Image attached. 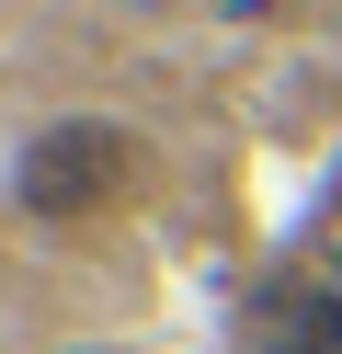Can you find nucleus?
Instances as JSON below:
<instances>
[{
  "instance_id": "f257e3e1",
  "label": "nucleus",
  "mask_w": 342,
  "mask_h": 354,
  "mask_svg": "<svg viewBox=\"0 0 342 354\" xmlns=\"http://www.w3.org/2000/svg\"><path fill=\"white\" fill-rule=\"evenodd\" d=\"M12 183H23L35 217H91V206H114V194L137 183V138L103 126V115H68V126H46V138L23 149Z\"/></svg>"
},
{
  "instance_id": "f03ea898",
  "label": "nucleus",
  "mask_w": 342,
  "mask_h": 354,
  "mask_svg": "<svg viewBox=\"0 0 342 354\" xmlns=\"http://www.w3.org/2000/svg\"><path fill=\"white\" fill-rule=\"evenodd\" d=\"M319 297H331V320H342V252H331V263H319Z\"/></svg>"
}]
</instances>
